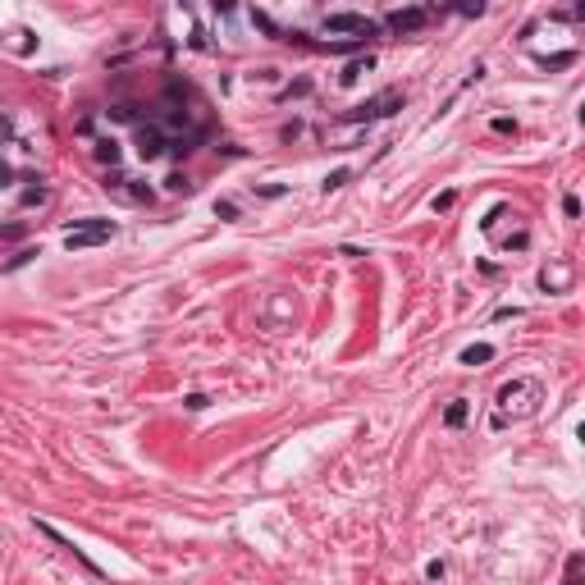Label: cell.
<instances>
[{
  "mask_svg": "<svg viewBox=\"0 0 585 585\" xmlns=\"http://www.w3.org/2000/svg\"><path fill=\"white\" fill-rule=\"evenodd\" d=\"M544 403V384L540 380H512L498 389V416H535Z\"/></svg>",
  "mask_w": 585,
  "mask_h": 585,
  "instance_id": "cell-1",
  "label": "cell"
},
{
  "mask_svg": "<svg viewBox=\"0 0 585 585\" xmlns=\"http://www.w3.org/2000/svg\"><path fill=\"white\" fill-rule=\"evenodd\" d=\"M110 233H115L110 220H87V224H78V229L64 233V247H69V252H78V247H96V242H105Z\"/></svg>",
  "mask_w": 585,
  "mask_h": 585,
  "instance_id": "cell-2",
  "label": "cell"
},
{
  "mask_svg": "<svg viewBox=\"0 0 585 585\" xmlns=\"http://www.w3.org/2000/svg\"><path fill=\"white\" fill-rule=\"evenodd\" d=\"M325 32H357V37H375V23L361 19V14H325Z\"/></svg>",
  "mask_w": 585,
  "mask_h": 585,
  "instance_id": "cell-3",
  "label": "cell"
},
{
  "mask_svg": "<svg viewBox=\"0 0 585 585\" xmlns=\"http://www.w3.org/2000/svg\"><path fill=\"white\" fill-rule=\"evenodd\" d=\"M398 105H403V96H398V92H384V96H375V101L357 105L352 119H384V115H394Z\"/></svg>",
  "mask_w": 585,
  "mask_h": 585,
  "instance_id": "cell-4",
  "label": "cell"
},
{
  "mask_svg": "<svg viewBox=\"0 0 585 585\" xmlns=\"http://www.w3.org/2000/svg\"><path fill=\"white\" fill-rule=\"evenodd\" d=\"M430 23V10H394L389 14V32H421V28Z\"/></svg>",
  "mask_w": 585,
  "mask_h": 585,
  "instance_id": "cell-5",
  "label": "cell"
},
{
  "mask_svg": "<svg viewBox=\"0 0 585 585\" xmlns=\"http://www.w3.org/2000/svg\"><path fill=\"white\" fill-rule=\"evenodd\" d=\"M138 151H142V160H156V156L165 151V133L156 124H142L138 128Z\"/></svg>",
  "mask_w": 585,
  "mask_h": 585,
  "instance_id": "cell-6",
  "label": "cell"
},
{
  "mask_svg": "<svg viewBox=\"0 0 585 585\" xmlns=\"http://www.w3.org/2000/svg\"><path fill=\"white\" fill-rule=\"evenodd\" d=\"M540 284H544V288H567V284H572V266L558 261L553 270H540Z\"/></svg>",
  "mask_w": 585,
  "mask_h": 585,
  "instance_id": "cell-7",
  "label": "cell"
},
{
  "mask_svg": "<svg viewBox=\"0 0 585 585\" xmlns=\"http://www.w3.org/2000/svg\"><path fill=\"white\" fill-rule=\"evenodd\" d=\"M467 416H471L467 398H453V403L444 407V425H448V430H462V425H467Z\"/></svg>",
  "mask_w": 585,
  "mask_h": 585,
  "instance_id": "cell-8",
  "label": "cell"
},
{
  "mask_svg": "<svg viewBox=\"0 0 585 585\" xmlns=\"http://www.w3.org/2000/svg\"><path fill=\"white\" fill-rule=\"evenodd\" d=\"M92 151H96V160H101V165H110V169L119 165V142H115V138H101Z\"/></svg>",
  "mask_w": 585,
  "mask_h": 585,
  "instance_id": "cell-9",
  "label": "cell"
},
{
  "mask_svg": "<svg viewBox=\"0 0 585 585\" xmlns=\"http://www.w3.org/2000/svg\"><path fill=\"white\" fill-rule=\"evenodd\" d=\"M485 361H494V348L489 343H471L467 352H462V366H485Z\"/></svg>",
  "mask_w": 585,
  "mask_h": 585,
  "instance_id": "cell-10",
  "label": "cell"
},
{
  "mask_svg": "<svg viewBox=\"0 0 585 585\" xmlns=\"http://www.w3.org/2000/svg\"><path fill=\"white\" fill-rule=\"evenodd\" d=\"M366 69H370V55H366V60H352V64H348L343 74H339V83H343V87H352V83L366 74Z\"/></svg>",
  "mask_w": 585,
  "mask_h": 585,
  "instance_id": "cell-11",
  "label": "cell"
},
{
  "mask_svg": "<svg viewBox=\"0 0 585 585\" xmlns=\"http://www.w3.org/2000/svg\"><path fill=\"white\" fill-rule=\"evenodd\" d=\"M453 10L471 19V14H485V0H453Z\"/></svg>",
  "mask_w": 585,
  "mask_h": 585,
  "instance_id": "cell-12",
  "label": "cell"
},
{
  "mask_svg": "<svg viewBox=\"0 0 585 585\" xmlns=\"http://www.w3.org/2000/svg\"><path fill=\"white\" fill-rule=\"evenodd\" d=\"M165 188H169V192H188L192 183H188V174H169V178H165Z\"/></svg>",
  "mask_w": 585,
  "mask_h": 585,
  "instance_id": "cell-13",
  "label": "cell"
},
{
  "mask_svg": "<svg viewBox=\"0 0 585 585\" xmlns=\"http://www.w3.org/2000/svg\"><path fill=\"white\" fill-rule=\"evenodd\" d=\"M343 183H348V169H334V174H330V178H325V192H334V188H343Z\"/></svg>",
  "mask_w": 585,
  "mask_h": 585,
  "instance_id": "cell-14",
  "label": "cell"
},
{
  "mask_svg": "<svg viewBox=\"0 0 585 585\" xmlns=\"http://www.w3.org/2000/svg\"><path fill=\"white\" fill-rule=\"evenodd\" d=\"M206 403H211V398H206V394H188V398H183V407H188V412H202Z\"/></svg>",
  "mask_w": 585,
  "mask_h": 585,
  "instance_id": "cell-15",
  "label": "cell"
},
{
  "mask_svg": "<svg viewBox=\"0 0 585 585\" xmlns=\"http://www.w3.org/2000/svg\"><path fill=\"white\" fill-rule=\"evenodd\" d=\"M110 119H138V110H133V105H115V110H110Z\"/></svg>",
  "mask_w": 585,
  "mask_h": 585,
  "instance_id": "cell-16",
  "label": "cell"
},
{
  "mask_svg": "<svg viewBox=\"0 0 585 585\" xmlns=\"http://www.w3.org/2000/svg\"><path fill=\"white\" fill-rule=\"evenodd\" d=\"M215 215H224V220H233V215H238V206H233V202H215Z\"/></svg>",
  "mask_w": 585,
  "mask_h": 585,
  "instance_id": "cell-17",
  "label": "cell"
},
{
  "mask_svg": "<svg viewBox=\"0 0 585 585\" xmlns=\"http://www.w3.org/2000/svg\"><path fill=\"white\" fill-rule=\"evenodd\" d=\"M458 202V197H453V192H439V197H434V211H448V206Z\"/></svg>",
  "mask_w": 585,
  "mask_h": 585,
  "instance_id": "cell-18",
  "label": "cell"
},
{
  "mask_svg": "<svg viewBox=\"0 0 585 585\" xmlns=\"http://www.w3.org/2000/svg\"><path fill=\"white\" fill-rule=\"evenodd\" d=\"M562 211H567V215L576 220V215H581V202H576V197H562Z\"/></svg>",
  "mask_w": 585,
  "mask_h": 585,
  "instance_id": "cell-19",
  "label": "cell"
},
{
  "mask_svg": "<svg viewBox=\"0 0 585 585\" xmlns=\"http://www.w3.org/2000/svg\"><path fill=\"white\" fill-rule=\"evenodd\" d=\"M572 60H576V55H553V60H544V64H549V69H567Z\"/></svg>",
  "mask_w": 585,
  "mask_h": 585,
  "instance_id": "cell-20",
  "label": "cell"
},
{
  "mask_svg": "<svg viewBox=\"0 0 585 585\" xmlns=\"http://www.w3.org/2000/svg\"><path fill=\"white\" fill-rule=\"evenodd\" d=\"M581 572H585V558H581V553H576V558L567 562V576H581Z\"/></svg>",
  "mask_w": 585,
  "mask_h": 585,
  "instance_id": "cell-21",
  "label": "cell"
},
{
  "mask_svg": "<svg viewBox=\"0 0 585 585\" xmlns=\"http://www.w3.org/2000/svg\"><path fill=\"white\" fill-rule=\"evenodd\" d=\"M10 133H14V124H10V115H0V142H10Z\"/></svg>",
  "mask_w": 585,
  "mask_h": 585,
  "instance_id": "cell-22",
  "label": "cell"
},
{
  "mask_svg": "<svg viewBox=\"0 0 585 585\" xmlns=\"http://www.w3.org/2000/svg\"><path fill=\"white\" fill-rule=\"evenodd\" d=\"M10 178H14V169L5 165V160H0V188H5V183H10Z\"/></svg>",
  "mask_w": 585,
  "mask_h": 585,
  "instance_id": "cell-23",
  "label": "cell"
}]
</instances>
